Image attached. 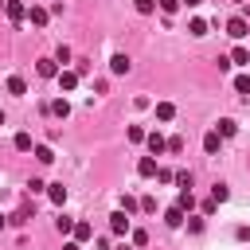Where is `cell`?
<instances>
[{
    "label": "cell",
    "instance_id": "cell-1",
    "mask_svg": "<svg viewBox=\"0 0 250 250\" xmlns=\"http://www.w3.org/2000/svg\"><path fill=\"white\" fill-rule=\"evenodd\" d=\"M4 16H8L12 23H23V20H27V4H23V0H4Z\"/></svg>",
    "mask_w": 250,
    "mask_h": 250
},
{
    "label": "cell",
    "instance_id": "cell-2",
    "mask_svg": "<svg viewBox=\"0 0 250 250\" xmlns=\"http://www.w3.org/2000/svg\"><path fill=\"white\" fill-rule=\"evenodd\" d=\"M246 31H250V20L246 16H230L227 20V35L230 39H246Z\"/></svg>",
    "mask_w": 250,
    "mask_h": 250
},
{
    "label": "cell",
    "instance_id": "cell-3",
    "mask_svg": "<svg viewBox=\"0 0 250 250\" xmlns=\"http://www.w3.org/2000/svg\"><path fill=\"white\" fill-rule=\"evenodd\" d=\"M109 230H113V234H129V230H133V223H129V215H125L121 207L109 215Z\"/></svg>",
    "mask_w": 250,
    "mask_h": 250
},
{
    "label": "cell",
    "instance_id": "cell-4",
    "mask_svg": "<svg viewBox=\"0 0 250 250\" xmlns=\"http://www.w3.org/2000/svg\"><path fill=\"white\" fill-rule=\"evenodd\" d=\"M27 20H31V27H47V20H51V8H43V4H31V8H27Z\"/></svg>",
    "mask_w": 250,
    "mask_h": 250
},
{
    "label": "cell",
    "instance_id": "cell-5",
    "mask_svg": "<svg viewBox=\"0 0 250 250\" xmlns=\"http://www.w3.org/2000/svg\"><path fill=\"white\" fill-rule=\"evenodd\" d=\"M59 70H62V66H59L55 59H39V62H35V74H39V78H59Z\"/></svg>",
    "mask_w": 250,
    "mask_h": 250
},
{
    "label": "cell",
    "instance_id": "cell-6",
    "mask_svg": "<svg viewBox=\"0 0 250 250\" xmlns=\"http://www.w3.org/2000/svg\"><path fill=\"white\" fill-rule=\"evenodd\" d=\"M145 145H148V152H152V156H160V152H168V141H164L160 133H145Z\"/></svg>",
    "mask_w": 250,
    "mask_h": 250
},
{
    "label": "cell",
    "instance_id": "cell-7",
    "mask_svg": "<svg viewBox=\"0 0 250 250\" xmlns=\"http://www.w3.org/2000/svg\"><path fill=\"white\" fill-rule=\"evenodd\" d=\"M219 148H223V137H219L215 129H207V133H203V152H207V156H215Z\"/></svg>",
    "mask_w": 250,
    "mask_h": 250
},
{
    "label": "cell",
    "instance_id": "cell-8",
    "mask_svg": "<svg viewBox=\"0 0 250 250\" xmlns=\"http://www.w3.org/2000/svg\"><path fill=\"white\" fill-rule=\"evenodd\" d=\"M184 219H188V211H184V207H176V203H172V207H164V223H168V227H184Z\"/></svg>",
    "mask_w": 250,
    "mask_h": 250
},
{
    "label": "cell",
    "instance_id": "cell-9",
    "mask_svg": "<svg viewBox=\"0 0 250 250\" xmlns=\"http://www.w3.org/2000/svg\"><path fill=\"white\" fill-rule=\"evenodd\" d=\"M215 133H219V137L227 141V137H234V133H238V121H234V117H219V125H215Z\"/></svg>",
    "mask_w": 250,
    "mask_h": 250
},
{
    "label": "cell",
    "instance_id": "cell-10",
    "mask_svg": "<svg viewBox=\"0 0 250 250\" xmlns=\"http://www.w3.org/2000/svg\"><path fill=\"white\" fill-rule=\"evenodd\" d=\"M129 66H133L129 55H113V59H109V70H113V74H129Z\"/></svg>",
    "mask_w": 250,
    "mask_h": 250
},
{
    "label": "cell",
    "instance_id": "cell-11",
    "mask_svg": "<svg viewBox=\"0 0 250 250\" xmlns=\"http://www.w3.org/2000/svg\"><path fill=\"white\" fill-rule=\"evenodd\" d=\"M137 176H145V180L156 176V156H141V160H137Z\"/></svg>",
    "mask_w": 250,
    "mask_h": 250
},
{
    "label": "cell",
    "instance_id": "cell-12",
    "mask_svg": "<svg viewBox=\"0 0 250 250\" xmlns=\"http://www.w3.org/2000/svg\"><path fill=\"white\" fill-rule=\"evenodd\" d=\"M90 234H94V227H90L86 219H78V223H74V230H70V238H74V242H86Z\"/></svg>",
    "mask_w": 250,
    "mask_h": 250
},
{
    "label": "cell",
    "instance_id": "cell-13",
    "mask_svg": "<svg viewBox=\"0 0 250 250\" xmlns=\"http://www.w3.org/2000/svg\"><path fill=\"white\" fill-rule=\"evenodd\" d=\"M4 86H8V94H16V98H23V94H27V82H23L20 74H12V78H8Z\"/></svg>",
    "mask_w": 250,
    "mask_h": 250
},
{
    "label": "cell",
    "instance_id": "cell-14",
    "mask_svg": "<svg viewBox=\"0 0 250 250\" xmlns=\"http://www.w3.org/2000/svg\"><path fill=\"white\" fill-rule=\"evenodd\" d=\"M188 35L203 39V35H207V20H199V16H195V20H188Z\"/></svg>",
    "mask_w": 250,
    "mask_h": 250
},
{
    "label": "cell",
    "instance_id": "cell-15",
    "mask_svg": "<svg viewBox=\"0 0 250 250\" xmlns=\"http://www.w3.org/2000/svg\"><path fill=\"white\" fill-rule=\"evenodd\" d=\"M55 82H59L62 90H74V86H78V74H74V70H59V78H55Z\"/></svg>",
    "mask_w": 250,
    "mask_h": 250
},
{
    "label": "cell",
    "instance_id": "cell-16",
    "mask_svg": "<svg viewBox=\"0 0 250 250\" xmlns=\"http://www.w3.org/2000/svg\"><path fill=\"white\" fill-rule=\"evenodd\" d=\"M47 109H51V113H55L59 121H66V117H70V105H66V98H59V102H51Z\"/></svg>",
    "mask_w": 250,
    "mask_h": 250
},
{
    "label": "cell",
    "instance_id": "cell-17",
    "mask_svg": "<svg viewBox=\"0 0 250 250\" xmlns=\"http://www.w3.org/2000/svg\"><path fill=\"white\" fill-rule=\"evenodd\" d=\"M176 117V105L172 102H156V121H172Z\"/></svg>",
    "mask_w": 250,
    "mask_h": 250
},
{
    "label": "cell",
    "instance_id": "cell-18",
    "mask_svg": "<svg viewBox=\"0 0 250 250\" xmlns=\"http://www.w3.org/2000/svg\"><path fill=\"white\" fill-rule=\"evenodd\" d=\"M47 195H51V203H59V207L66 203V188H62V184H47Z\"/></svg>",
    "mask_w": 250,
    "mask_h": 250
},
{
    "label": "cell",
    "instance_id": "cell-19",
    "mask_svg": "<svg viewBox=\"0 0 250 250\" xmlns=\"http://www.w3.org/2000/svg\"><path fill=\"white\" fill-rule=\"evenodd\" d=\"M176 207H184V211H191V207H195V195H191V188H180V195H176Z\"/></svg>",
    "mask_w": 250,
    "mask_h": 250
},
{
    "label": "cell",
    "instance_id": "cell-20",
    "mask_svg": "<svg viewBox=\"0 0 250 250\" xmlns=\"http://www.w3.org/2000/svg\"><path fill=\"white\" fill-rule=\"evenodd\" d=\"M12 145H16L20 152H31V148H35V141H31V133H16V141H12Z\"/></svg>",
    "mask_w": 250,
    "mask_h": 250
},
{
    "label": "cell",
    "instance_id": "cell-21",
    "mask_svg": "<svg viewBox=\"0 0 250 250\" xmlns=\"http://www.w3.org/2000/svg\"><path fill=\"white\" fill-rule=\"evenodd\" d=\"M234 62H238V66H250V55H246V47H234V51H230V66H234Z\"/></svg>",
    "mask_w": 250,
    "mask_h": 250
},
{
    "label": "cell",
    "instance_id": "cell-22",
    "mask_svg": "<svg viewBox=\"0 0 250 250\" xmlns=\"http://www.w3.org/2000/svg\"><path fill=\"white\" fill-rule=\"evenodd\" d=\"M55 230H59V234H70V230H74V219H70V215H59V219H55Z\"/></svg>",
    "mask_w": 250,
    "mask_h": 250
},
{
    "label": "cell",
    "instance_id": "cell-23",
    "mask_svg": "<svg viewBox=\"0 0 250 250\" xmlns=\"http://www.w3.org/2000/svg\"><path fill=\"white\" fill-rule=\"evenodd\" d=\"M125 137H129L133 145H145V129H141V125H129V129H125Z\"/></svg>",
    "mask_w": 250,
    "mask_h": 250
},
{
    "label": "cell",
    "instance_id": "cell-24",
    "mask_svg": "<svg viewBox=\"0 0 250 250\" xmlns=\"http://www.w3.org/2000/svg\"><path fill=\"white\" fill-rule=\"evenodd\" d=\"M35 160H39V164H51V160H55V152H51L47 145H35Z\"/></svg>",
    "mask_w": 250,
    "mask_h": 250
},
{
    "label": "cell",
    "instance_id": "cell-25",
    "mask_svg": "<svg viewBox=\"0 0 250 250\" xmlns=\"http://www.w3.org/2000/svg\"><path fill=\"white\" fill-rule=\"evenodd\" d=\"M227 195H230L227 184H215V188H211V199H215V203H227Z\"/></svg>",
    "mask_w": 250,
    "mask_h": 250
},
{
    "label": "cell",
    "instance_id": "cell-26",
    "mask_svg": "<svg viewBox=\"0 0 250 250\" xmlns=\"http://www.w3.org/2000/svg\"><path fill=\"white\" fill-rule=\"evenodd\" d=\"M121 211H125V215L141 211V199H133V195H121Z\"/></svg>",
    "mask_w": 250,
    "mask_h": 250
},
{
    "label": "cell",
    "instance_id": "cell-27",
    "mask_svg": "<svg viewBox=\"0 0 250 250\" xmlns=\"http://www.w3.org/2000/svg\"><path fill=\"white\" fill-rule=\"evenodd\" d=\"M133 8H137L141 16H152V12H156V0H133Z\"/></svg>",
    "mask_w": 250,
    "mask_h": 250
},
{
    "label": "cell",
    "instance_id": "cell-28",
    "mask_svg": "<svg viewBox=\"0 0 250 250\" xmlns=\"http://www.w3.org/2000/svg\"><path fill=\"white\" fill-rule=\"evenodd\" d=\"M156 8H160L164 16H176V12H180V0H156Z\"/></svg>",
    "mask_w": 250,
    "mask_h": 250
},
{
    "label": "cell",
    "instance_id": "cell-29",
    "mask_svg": "<svg viewBox=\"0 0 250 250\" xmlns=\"http://www.w3.org/2000/svg\"><path fill=\"white\" fill-rule=\"evenodd\" d=\"M27 219H31V207H27V203H23V207H20V211H16V215H12V223H20V227H23V223H27Z\"/></svg>",
    "mask_w": 250,
    "mask_h": 250
},
{
    "label": "cell",
    "instance_id": "cell-30",
    "mask_svg": "<svg viewBox=\"0 0 250 250\" xmlns=\"http://www.w3.org/2000/svg\"><path fill=\"white\" fill-rule=\"evenodd\" d=\"M234 90H238V94H250V74H238V78H234Z\"/></svg>",
    "mask_w": 250,
    "mask_h": 250
},
{
    "label": "cell",
    "instance_id": "cell-31",
    "mask_svg": "<svg viewBox=\"0 0 250 250\" xmlns=\"http://www.w3.org/2000/svg\"><path fill=\"white\" fill-rule=\"evenodd\" d=\"M184 223H188V230H191V234H199V230H203V219H195V215H188Z\"/></svg>",
    "mask_w": 250,
    "mask_h": 250
},
{
    "label": "cell",
    "instance_id": "cell-32",
    "mask_svg": "<svg viewBox=\"0 0 250 250\" xmlns=\"http://www.w3.org/2000/svg\"><path fill=\"white\" fill-rule=\"evenodd\" d=\"M55 62H62V66H66V62H70V47H59V51H55Z\"/></svg>",
    "mask_w": 250,
    "mask_h": 250
},
{
    "label": "cell",
    "instance_id": "cell-33",
    "mask_svg": "<svg viewBox=\"0 0 250 250\" xmlns=\"http://www.w3.org/2000/svg\"><path fill=\"white\" fill-rule=\"evenodd\" d=\"M168 152H184V137H168Z\"/></svg>",
    "mask_w": 250,
    "mask_h": 250
},
{
    "label": "cell",
    "instance_id": "cell-34",
    "mask_svg": "<svg viewBox=\"0 0 250 250\" xmlns=\"http://www.w3.org/2000/svg\"><path fill=\"white\" fill-rule=\"evenodd\" d=\"M172 180H176V184H180V188H191V172H176V176H172Z\"/></svg>",
    "mask_w": 250,
    "mask_h": 250
},
{
    "label": "cell",
    "instance_id": "cell-35",
    "mask_svg": "<svg viewBox=\"0 0 250 250\" xmlns=\"http://www.w3.org/2000/svg\"><path fill=\"white\" fill-rule=\"evenodd\" d=\"M133 246H148V230H133Z\"/></svg>",
    "mask_w": 250,
    "mask_h": 250
},
{
    "label": "cell",
    "instance_id": "cell-36",
    "mask_svg": "<svg viewBox=\"0 0 250 250\" xmlns=\"http://www.w3.org/2000/svg\"><path fill=\"white\" fill-rule=\"evenodd\" d=\"M74 74L82 78V74H90V59H78V66H74Z\"/></svg>",
    "mask_w": 250,
    "mask_h": 250
},
{
    "label": "cell",
    "instance_id": "cell-37",
    "mask_svg": "<svg viewBox=\"0 0 250 250\" xmlns=\"http://www.w3.org/2000/svg\"><path fill=\"white\" fill-rule=\"evenodd\" d=\"M43 188H47V184H43V180H35V176H31V180H27V191H31V195H35V191H43Z\"/></svg>",
    "mask_w": 250,
    "mask_h": 250
},
{
    "label": "cell",
    "instance_id": "cell-38",
    "mask_svg": "<svg viewBox=\"0 0 250 250\" xmlns=\"http://www.w3.org/2000/svg\"><path fill=\"white\" fill-rule=\"evenodd\" d=\"M141 211H148V215H152V211H156V199H152V195H145V199H141Z\"/></svg>",
    "mask_w": 250,
    "mask_h": 250
},
{
    "label": "cell",
    "instance_id": "cell-39",
    "mask_svg": "<svg viewBox=\"0 0 250 250\" xmlns=\"http://www.w3.org/2000/svg\"><path fill=\"white\" fill-rule=\"evenodd\" d=\"M62 250H82V242H74V238H70V242H62Z\"/></svg>",
    "mask_w": 250,
    "mask_h": 250
},
{
    "label": "cell",
    "instance_id": "cell-40",
    "mask_svg": "<svg viewBox=\"0 0 250 250\" xmlns=\"http://www.w3.org/2000/svg\"><path fill=\"white\" fill-rule=\"evenodd\" d=\"M117 250H133V242H121V246H117Z\"/></svg>",
    "mask_w": 250,
    "mask_h": 250
},
{
    "label": "cell",
    "instance_id": "cell-41",
    "mask_svg": "<svg viewBox=\"0 0 250 250\" xmlns=\"http://www.w3.org/2000/svg\"><path fill=\"white\" fill-rule=\"evenodd\" d=\"M180 4H188V8H195V4H199V0H180Z\"/></svg>",
    "mask_w": 250,
    "mask_h": 250
},
{
    "label": "cell",
    "instance_id": "cell-42",
    "mask_svg": "<svg viewBox=\"0 0 250 250\" xmlns=\"http://www.w3.org/2000/svg\"><path fill=\"white\" fill-rule=\"evenodd\" d=\"M4 227H8V219H4V215H0V230H4Z\"/></svg>",
    "mask_w": 250,
    "mask_h": 250
},
{
    "label": "cell",
    "instance_id": "cell-43",
    "mask_svg": "<svg viewBox=\"0 0 250 250\" xmlns=\"http://www.w3.org/2000/svg\"><path fill=\"white\" fill-rule=\"evenodd\" d=\"M0 125H4V109H0Z\"/></svg>",
    "mask_w": 250,
    "mask_h": 250
},
{
    "label": "cell",
    "instance_id": "cell-44",
    "mask_svg": "<svg viewBox=\"0 0 250 250\" xmlns=\"http://www.w3.org/2000/svg\"><path fill=\"white\" fill-rule=\"evenodd\" d=\"M234 4H242V0H234Z\"/></svg>",
    "mask_w": 250,
    "mask_h": 250
},
{
    "label": "cell",
    "instance_id": "cell-45",
    "mask_svg": "<svg viewBox=\"0 0 250 250\" xmlns=\"http://www.w3.org/2000/svg\"><path fill=\"white\" fill-rule=\"evenodd\" d=\"M0 8H4V0H0Z\"/></svg>",
    "mask_w": 250,
    "mask_h": 250
},
{
    "label": "cell",
    "instance_id": "cell-46",
    "mask_svg": "<svg viewBox=\"0 0 250 250\" xmlns=\"http://www.w3.org/2000/svg\"><path fill=\"white\" fill-rule=\"evenodd\" d=\"M246 55H250V47H246Z\"/></svg>",
    "mask_w": 250,
    "mask_h": 250
}]
</instances>
